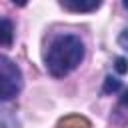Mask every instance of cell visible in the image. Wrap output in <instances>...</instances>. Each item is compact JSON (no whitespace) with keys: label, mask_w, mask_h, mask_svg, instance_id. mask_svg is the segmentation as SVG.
Masks as SVG:
<instances>
[{"label":"cell","mask_w":128,"mask_h":128,"mask_svg":"<svg viewBox=\"0 0 128 128\" xmlns=\"http://www.w3.org/2000/svg\"><path fill=\"white\" fill-rule=\"evenodd\" d=\"M86 48L80 36L76 34H58L48 44V50L44 54V64L50 76L64 78L70 72H74L82 60H84Z\"/></svg>","instance_id":"obj_1"},{"label":"cell","mask_w":128,"mask_h":128,"mask_svg":"<svg viewBox=\"0 0 128 128\" xmlns=\"http://www.w3.org/2000/svg\"><path fill=\"white\" fill-rule=\"evenodd\" d=\"M118 46L128 52V28H124V30L118 34Z\"/></svg>","instance_id":"obj_7"},{"label":"cell","mask_w":128,"mask_h":128,"mask_svg":"<svg viewBox=\"0 0 128 128\" xmlns=\"http://www.w3.org/2000/svg\"><path fill=\"white\" fill-rule=\"evenodd\" d=\"M56 128H90V120L80 114H68L58 120Z\"/></svg>","instance_id":"obj_4"},{"label":"cell","mask_w":128,"mask_h":128,"mask_svg":"<svg viewBox=\"0 0 128 128\" xmlns=\"http://www.w3.org/2000/svg\"><path fill=\"white\" fill-rule=\"evenodd\" d=\"M120 88H122V82H120L118 78L106 76V82H104V88H102V92H104V94H108V92H118Z\"/></svg>","instance_id":"obj_6"},{"label":"cell","mask_w":128,"mask_h":128,"mask_svg":"<svg viewBox=\"0 0 128 128\" xmlns=\"http://www.w3.org/2000/svg\"><path fill=\"white\" fill-rule=\"evenodd\" d=\"M14 42V24L8 18H0V46H10Z\"/></svg>","instance_id":"obj_5"},{"label":"cell","mask_w":128,"mask_h":128,"mask_svg":"<svg viewBox=\"0 0 128 128\" xmlns=\"http://www.w3.org/2000/svg\"><path fill=\"white\" fill-rule=\"evenodd\" d=\"M116 70H118L120 74L128 72V66H126V60H124V58H116Z\"/></svg>","instance_id":"obj_8"},{"label":"cell","mask_w":128,"mask_h":128,"mask_svg":"<svg viewBox=\"0 0 128 128\" xmlns=\"http://www.w3.org/2000/svg\"><path fill=\"white\" fill-rule=\"evenodd\" d=\"M60 6L68 12H94L102 6L100 0H90V2H84V0H62Z\"/></svg>","instance_id":"obj_3"},{"label":"cell","mask_w":128,"mask_h":128,"mask_svg":"<svg viewBox=\"0 0 128 128\" xmlns=\"http://www.w3.org/2000/svg\"><path fill=\"white\" fill-rule=\"evenodd\" d=\"M22 86H24V78L20 66L12 58L0 54V98L2 100L16 98Z\"/></svg>","instance_id":"obj_2"},{"label":"cell","mask_w":128,"mask_h":128,"mask_svg":"<svg viewBox=\"0 0 128 128\" xmlns=\"http://www.w3.org/2000/svg\"><path fill=\"white\" fill-rule=\"evenodd\" d=\"M120 104H122V106H128V88L122 92V96H120Z\"/></svg>","instance_id":"obj_9"},{"label":"cell","mask_w":128,"mask_h":128,"mask_svg":"<svg viewBox=\"0 0 128 128\" xmlns=\"http://www.w3.org/2000/svg\"><path fill=\"white\" fill-rule=\"evenodd\" d=\"M122 6H124V8L128 10V0H124V2H122Z\"/></svg>","instance_id":"obj_10"}]
</instances>
